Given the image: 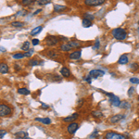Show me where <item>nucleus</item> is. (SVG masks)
I'll use <instances>...</instances> for the list:
<instances>
[{"instance_id":"obj_21","label":"nucleus","mask_w":139,"mask_h":139,"mask_svg":"<svg viewBox=\"0 0 139 139\" xmlns=\"http://www.w3.org/2000/svg\"><path fill=\"white\" fill-rule=\"evenodd\" d=\"M21 50L23 51H29V49H30V42L29 41H26V42H24L22 44V46H21Z\"/></svg>"},{"instance_id":"obj_13","label":"nucleus","mask_w":139,"mask_h":139,"mask_svg":"<svg viewBox=\"0 0 139 139\" xmlns=\"http://www.w3.org/2000/svg\"><path fill=\"white\" fill-rule=\"evenodd\" d=\"M60 73L63 77L65 78H69L70 76V71L67 67H62L61 70H60Z\"/></svg>"},{"instance_id":"obj_33","label":"nucleus","mask_w":139,"mask_h":139,"mask_svg":"<svg viewBox=\"0 0 139 139\" xmlns=\"http://www.w3.org/2000/svg\"><path fill=\"white\" fill-rule=\"evenodd\" d=\"M50 1L49 0H38L37 1V4L38 5H46V4H49Z\"/></svg>"},{"instance_id":"obj_45","label":"nucleus","mask_w":139,"mask_h":139,"mask_svg":"<svg viewBox=\"0 0 139 139\" xmlns=\"http://www.w3.org/2000/svg\"><path fill=\"white\" fill-rule=\"evenodd\" d=\"M83 102H84V100H83V99H81V100L79 101V106H82V104H83Z\"/></svg>"},{"instance_id":"obj_8","label":"nucleus","mask_w":139,"mask_h":139,"mask_svg":"<svg viewBox=\"0 0 139 139\" xmlns=\"http://www.w3.org/2000/svg\"><path fill=\"white\" fill-rule=\"evenodd\" d=\"M124 118H125V116L123 114H116V115L112 116L109 118V122L110 123H117V122H121L122 120H123Z\"/></svg>"},{"instance_id":"obj_20","label":"nucleus","mask_w":139,"mask_h":139,"mask_svg":"<svg viewBox=\"0 0 139 139\" xmlns=\"http://www.w3.org/2000/svg\"><path fill=\"white\" fill-rule=\"evenodd\" d=\"M82 24H83V26L85 28L87 27H91L93 25V23L91 20H89V19H83V21H82Z\"/></svg>"},{"instance_id":"obj_43","label":"nucleus","mask_w":139,"mask_h":139,"mask_svg":"<svg viewBox=\"0 0 139 139\" xmlns=\"http://www.w3.org/2000/svg\"><path fill=\"white\" fill-rule=\"evenodd\" d=\"M42 108H46H46H48L49 107H48V106H47L46 104H42Z\"/></svg>"},{"instance_id":"obj_16","label":"nucleus","mask_w":139,"mask_h":139,"mask_svg":"<svg viewBox=\"0 0 139 139\" xmlns=\"http://www.w3.org/2000/svg\"><path fill=\"white\" fill-rule=\"evenodd\" d=\"M35 121L36 122H40L44 124H50L51 123V120L50 118H35Z\"/></svg>"},{"instance_id":"obj_37","label":"nucleus","mask_w":139,"mask_h":139,"mask_svg":"<svg viewBox=\"0 0 139 139\" xmlns=\"http://www.w3.org/2000/svg\"><path fill=\"white\" fill-rule=\"evenodd\" d=\"M134 90H135L134 87H130V88H129V90H128V96H129V97H131L132 95L134 94Z\"/></svg>"},{"instance_id":"obj_5","label":"nucleus","mask_w":139,"mask_h":139,"mask_svg":"<svg viewBox=\"0 0 139 139\" xmlns=\"http://www.w3.org/2000/svg\"><path fill=\"white\" fill-rule=\"evenodd\" d=\"M79 123L77 122H70V123L67 126V131L69 133L70 135H74L76 131H77L78 129H79Z\"/></svg>"},{"instance_id":"obj_28","label":"nucleus","mask_w":139,"mask_h":139,"mask_svg":"<svg viewBox=\"0 0 139 139\" xmlns=\"http://www.w3.org/2000/svg\"><path fill=\"white\" fill-rule=\"evenodd\" d=\"M84 17H85V19H89V20H91V21H92L93 19H95V16L92 15V14H89V13H85V14H84Z\"/></svg>"},{"instance_id":"obj_4","label":"nucleus","mask_w":139,"mask_h":139,"mask_svg":"<svg viewBox=\"0 0 139 139\" xmlns=\"http://www.w3.org/2000/svg\"><path fill=\"white\" fill-rule=\"evenodd\" d=\"M104 74H105V72L102 70L97 69V70H90V72H89L88 75L92 78V79H97L98 77L103 76Z\"/></svg>"},{"instance_id":"obj_34","label":"nucleus","mask_w":139,"mask_h":139,"mask_svg":"<svg viewBox=\"0 0 139 139\" xmlns=\"http://www.w3.org/2000/svg\"><path fill=\"white\" fill-rule=\"evenodd\" d=\"M130 82H131L132 84H139V79L135 77H132L130 78Z\"/></svg>"},{"instance_id":"obj_44","label":"nucleus","mask_w":139,"mask_h":139,"mask_svg":"<svg viewBox=\"0 0 139 139\" xmlns=\"http://www.w3.org/2000/svg\"><path fill=\"white\" fill-rule=\"evenodd\" d=\"M41 11H42V9H38V10H36V11L34 13V15H37L39 12H41Z\"/></svg>"},{"instance_id":"obj_30","label":"nucleus","mask_w":139,"mask_h":139,"mask_svg":"<svg viewBox=\"0 0 139 139\" xmlns=\"http://www.w3.org/2000/svg\"><path fill=\"white\" fill-rule=\"evenodd\" d=\"M47 55H48V57L51 58H56L58 57V53H56L55 51H48V52H47Z\"/></svg>"},{"instance_id":"obj_42","label":"nucleus","mask_w":139,"mask_h":139,"mask_svg":"<svg viewBox=\"0 0 139 139\" xmlns=\"http://www.w3.org/2000/svg\"><path fill=\"white\" fill-rule=\"evenodd\" d=\"M91 79H92V78H91V77H90V76H89V75H88L87 77L85 78V81L87 82L88 84H91Z\"/></svg>"},{"instance_id":"obj_26","label":"nucleus","mask_w":139,"mask_h":139,"mask_svg":"<svg viewBox=\"0 0 139 139\" xmlns=\"http://www.w3.org/2000/svg\"><path fill=\"white\" fill-rule=\"evenodd\" d=\"M92 116L93 117H95V118H100V117L103 116V114H102V112L101 111L94 110V111H92Z\"/></svg>"},{"instance_id":"obj_38","label":"nucleus","mask_w":139,"mask_h":139,"mask_svg":"<svg viewBox=\"0 0 139 139\" xmlns=\"http://www.w3.org/2000/svg\"><path fill=\"white\" fill-rule=\"evenodd\" d=\"M99 46H100V42H99V39L97 38V40H96V45L94 46V48H98Z\"/></svg>"},{"instance_id":"obj_19","label":"nucleus","mask_w":139,"mask_h":139,"mask_svg":"<svg viewBox=\"0 0 139 139\" xmlns=\"http://www.w3.org/2000/svg\"><path fill=\"white\" fill-rule=\"evenodd\" d=\"M66 8H66L65 6H62V5H55L54 6V11L55 12H60V11L65 10Z\"/></svg>"},{"instance_id":"obj_9","label":"nucleus","mask_w":139,"mask_h":139,"mask_svg":"<svg viewBox=\"0 0 139 139\" xmlns=\"http://www.w3.org/2000/svg\"><path fill=\"white\" fill-rule=\"evenodd\" d=\"M78 118H79V114L78 113H73L72 115H70L68 117H65L63 121L65 122H73L75 120H77Z\"/></svg>"},{"instance_id":"obj_18","label":"nucleus","mask_w":139,"mask_h":139,"mask_svg":"<svg viewBox=\"0 0 139 139\" xmlns=\"http://www.w3.org/2000/svg\"><path fill=\"white\" fill-rule=\"evenodd\" d=\"M18 93H19V95H23V96H27V95H30V90H28V88H25V87H23V88H19L18 90Z\"/></svg>"},{"instance_id":"obj_2","label":"nucleus","mask_w":139,"mask_h":139,"mask_svg":"<svg viewBox=\"0 0 139 139\" xmlns=\"http://www.w3.org/2000/svg\"><path fill=\"white\" fill-rule=\"evenodd\" d=\"M12 113V108L6 104H0V117H6Z\"/></svg>"},{"instance_id":"obj_23","label":"nucleus","mask_w":139,"mask_h":139,"mask_svg":"<svg viewBox=\"0 0 139 139\" xmlns=\"http://www.w3.org/2000/svg\"><path fill=\"white\" fill-rule=\"evenodd\" d=\"M130 107H131V105H130V103L127 102V101H122V102H121L120 108L127 109V108H130Z\"/></svg>"},{"instance_id":"obj_11","label":"nucleus","mask_w":139,"mask_h":139,"mask_svg":"<svg viewBox=\"0 0 139 139\" xmlns=\"http://www.w3.org/2000/svg\"><path fill=\"white\" fill-rule=\"evenodd\" d=\"M109 101H110V103H111L114 107H120L121 105V100L120 98L118 97H116V96H113V97H110V99H109Z\"/></svg>"},{"instance_id":"obj_25","label":"nucleus","mask_w":139,"mask_h":139,"mask_svg":"<svg viewBox=\"0 0 139 139\" xmlns=\"http://www.w3.org/2000/svg\"><path fill=\"white\" fill-rule=\"evenodd\" d=\"M129 68H130V70H131L132 71H136V70L139 69L138 63H136V62H134V63H132L131 65L129 66Z\"/></svg>"},{"instance_id":"obj_27","label":"nucleus","mask_w":139,"mask_h":139,"mask_svg":"<svg viewBox=\"0 0 139 139\" xmlns=\"http://www.w3.org/2000/svg\"><path fill=\"white\" fill-rule=\"evenodd\" d=\"M11 25L13 26V27L19 28V27H22L23 25H24V23L20 22V21H13V22L11 23Z\"/></svg>"},{"instance_id":"obj_7","label":"nucleus","mask_w":139,"mask_h":139,"mask_svg":"<svg viewBox=\"0 0 139 139\" xmlns=\"http://www.w3.org/2000/svg\"><path fill=\"white\" fill-rule=\"evenodd\" d=\"M58 42V37H56V36H53V35H50V36H47L46 38V43L47 46H55V45H57Z\"/></svg>"},{"instance_id":"obj_32","label":"nucleus","mask_w":139,"mask_h":139,"mask_svg":"<svg viewBox=\"0 0 139 139\" xmlns=\"http://www.w3.org/2000/svg\"><path fill=\"white\" fill-rule=\"evenodd\" d=\"M33 2H34L33 0H22V1H21V4H22L23 6H26V7H27V6H30Z\"/></svg>"},{"instance_id":"obj_35","label":"nucleus","mask_w":139,"mask_h":139,"mask_svg":"<svg viewBox=\"0 0 139 139\" xmlns=\"http://www.w3.org/2000/svg\"><path fill=\"white\" fill-rule=\"evenodd\" d=\"M8 134V132L6 130H3V129H0V138H3L5 135Z\"/></svg>"},{"instance_id":"obj_24","label":"nucleus","mask_w":139,"mask_h":139,"mask_svg":"<svg viewBox=\"0 0 139 139\" xmlns=\"http://www.w3.org/2000/svg\"><path fill=\"white\" fill-rule=\"evenodd\" d=\"M60 49H61L62 51H66V52L71 50V48L70 47V46L68 45V43H66V44H62L61 46H60Z\"/></svg>"},{"instance_id":"obj_12","label":"nucleus","mask_w":139,"mask_h":139,"mask_svg":"<svg viewBox=\"0 0 139 139\" xmlns=\"http://www.w3.org/2000/svg\"><path fill=\"white\" fill-rule=\"evenodd\" d=\"M129 62V58H128V56L126 54L122 55L118 60V63L119 64H122V65H124V64H127Z\"/></svg>"},{"instance_id":"obj_1","label":"nucleus","mask_w":139,"mask_h":139,"mask_svg":"<svg viewBox=\"0 0 139 139\" xmlns=\"http://www.w3.org/2000/svg\"><path fill=\"white\" fill-rule=\"evenodd\" d=\"M111 35L113 36V38L116 40H124L126 39V32L122 28H116L111 32Z\"/></svg>"},{"instance_id":"obj_14","label":"nucleus","mask_w":139,"mask_h":139,"mask_svg":"<svg viewBox=\"0 0 139 139\" xmlns=\"http://www.w3.org/2000/svg\"><path fill=\"white\" fill-rule=\"evenodd\" d=\"M15 136L18 139H26L28 137V134L23 131L17 132V133L15 134Z\"/></svg>"},{"instance_id":"obj_46","label":"nucleus","mask_w":139,"mask_h":139,"mask_svg":"<svg viewBox=\"0 0 139 139\" xmlns=\"http://www.w3.org/2000/svg\"><path fill=\"white\" fill-rule=\"evenodd\" d=\"M0 50H2V51H5V48H3V47H0Z\"/></svg>"},{"instance_id":"obj_41","label":"nucleus","mask_w":139,"mask_h":139,"mask_svg":"<svg viewBox=\"0 0 139 139\" xmlns=\"http://www.w3.org/2000/svg\"><path fill=\"white\" fill-rule=\"evenodd\" d=\"M58 41H68V38L67 37H64V36H60Z\"/></svg>"},{"instance_id":"obj_22","label":"nucleus","mask_w":139,"mask_h":139,"mask_svg":"<svg viewBox=\"0 0 139 139\" xmlns=\"http://www.w3.org/2000/svg\"><path fill=\"white\" fill-rule=\"evenodd\" d=\"M42 30H43V27H42V26H38V27L35 28V29H34V30H33V31L31 32V35L35 36V35H38L39 33L42 31Z\"/></svg>"},{"instance_id":"obj_48","label":"nucleus","mask_w":139,"mask_h":139,"mask_svg":"<svg viewBox=\"0 0 139 139\" xmlns=\"http://www.w3.org/2000/svg\"><path fill=\"white\" fill-rule=\"evenodd\" d=\"M137 100H138V101H139V97H138V98H137Z\"/></svg>"},{"instance_id":"obj_10","label":"nucleus","mask_w":139,"mask_h":139,"mask_svg":"<svg viewBox=\"0 0 139 139\" xmlns=\"http://www.w3.org/2000/svg\"><path fill=\"white\" fill-rule=\"evenodd\" d=\"M81 56H82L81 50H75L70 54L69 58H70V59H79V58H81Z\"/></svg>"},{"instance_id":"obj_3","label":"nucleus","mask_w":139,"mask_h":139,"mask_svg":"<svg viewBox=\"0 0 139 139\" xmlns=\"http://www.w3.org/2000/svg\"><path fill=\"white\" fill-rule=\"evenodd\" d=\"M105 139H128L125 135L118 134L116 132H108L105 135Z\"/></svg>"},{"instance_id":"obj_36","label":"nucleus","mask_w":139,"mask_h":139,"mask_svg":"<svg viewBox=\"0 0 139 139\" xmlns=\"http://www.w3.org/2000/svg\"><path fill=\"white\" fill-rule=\"evenodd\" d=\"M33 53H34V49H31V50L27 51L26 53H24V56L27 57V58H30L32 55H33Z\"/></svg>"},{"instance_id":"obj_40","label":"nucleus","mask_w":139,"mask_h":139,"mask_svg":"<svg viewBox=\"0 0 139 139\" xmlns=\"http://www.w3.org/2000/svg\"><path fill=\"white\" fill-rule=\"evenodd\" d=\"M97 136H98V133L96 131L95 133H93L92 135H90V136H89V138H94V137H97Z\"/></svg>"},{"instance_id":"obj_49","label":"nucleus","mask_w":139,"mask_h":139,"mask_svg":"<svg viewBox=\"0 0 139 139\" xmlns=\"http://www.w3.org/2000/svg\"><path fill=\"white\" fill-rule=\"evenodd\" d=\"M138 32H139V28H138Z\"/></svg>"},{"instance_id":"obj_39","label":"nucleus","mask_w":139,"mask_h":139,"mask_svg":"<svg viewBox=\"0 0 139 139\" xmlns=\"http://www.w3.org/2000/svg\"><path fill=\"white\" fill-rule=\"evenodd\" d=\"M32 43H33V45H34V46H37V45L39 44V40H38V39H36V38L33 39Z\"/></svg>"},{"instance_id":"obj_47","label":"nucleus","mask_w":139,"mask_h":139,"mask_svg":"<svg viewBox=\"0 0 139 139\" xmlns=\"http://www.w3.org/2000/svg\"><path fill=\"white\" fill-rule=\"evenodd\" d=\"M26 139H32V138H29V137H27V138H26Z\"/></svg>"},{"instance_id":"obj_6","label":"nucleus","mask_w":139,"mask_h":139,"mask_svg":"<svg viewBox=\"0 0 139 139\" xmlns=\"http://www.w3.org/2000/svg\"><path fill=\"white\" fill-rule=\"evenodd\" d=\"M104 3V0H85V4L89 7H97V6H100Z\"/></svg>"},{"instance_id":"obj_17","label":"nucleus","mask_w":139,"mask_h":139,"mask_svg":"<svg viewBox=\"0 0 139 139\" xmlns=\"http://www.w3.org/2000/svg\"><path fill=\"white\" fill-rule=\"evenodd\" d=\"M68 45H69L71 49H73V48H77V47L80 46V43L78 42V41H69Z\"/></svg>"},{"instance_id":"obj_15","label":"nucleus","mask_w":139,"mask_h":139,"mask_svg":"<svg viewBox=\"0 0 139 139\" xmlns=\"http://www.w3.org/2000/svg\"><path fill=\"white\" fill-rule=\"evenodd\" d=\"M8 66L4 63V62H1L0 63V72L1 73H8Z\"/></svg>"},{"instance_id":"obj_31","label":"nucleus","mask_w":139,"mask_h":139,"mask_svg":"<svg viewBox=\"0 0 139 139\" xmlns=\"http://www.w3.org/2000/svg\"><path fill=\"white\" fill-rule=\"evenodd\" d=\"M30 66H36L38 65V60L37 59H34V58H32L29 60V63H28Z\"/></svg>"},{"instance_id":"obj_50","label":"nucleus","mask_w":139,"mask_h":139,"mask_svg":"<svg viewBox=\"0 0 139 139\" xmlns=\"http://www.w3.org/2000/svg\"><path fill=\"white\" fill-rule=\"evenodd\" d=\"M138 24H139V20H138Z\"/></svg>"},{"instance_id":"obj_29","label":"nucleus","mask_w":139,"mask_h":139,"mask_svg":"<svg viewBox=\"0 0 139 139\" xmlns=\"http://www.w3.org/2000/svg\"><path fill=\"white\" fill-rule=\"evenodd\" d=\"M12 57H13V58H15V59H20V58H24L25 56H24L23 53H16V54H14Z\"/></svg>"}]
</instances>
